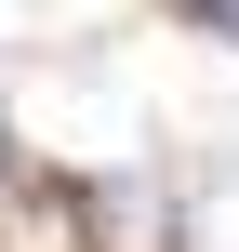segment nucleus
Masks as SVG:
<instances>
[{"label":"nucleus","mask_w":239,"mask_h":252,"mask_svg":"<svg viewBox=\"0 0 239 252\" xmlns=\"http://www.w3.org/2000/svg\"><path fill=\"white\" fill-rule=\"evenodd\" d=\"M0 186H13V133H0Z\"/></svg>","instance_id":"nucleus-3"},{"label":"nucleus","mask_w":239,"mask_h":252,"mask_svg":"<svg viewBox=\"0 0 239 252\" xmlns=\"http://www.w3.org/2000/svg\"><path fill=\"white\" fill-rule=\"evenodd\" d=\"M186 13H200V27H226V40H239V0H186Z\"/></svg>","instance_id":"nucleus-2"},{"label":"nucleus","mask_w":239,"mask_h":252,"mask_svg":"<svg viewBox=\"0 0 239 252\" xmlns=\"http://www.w3.org/2000/svg\"><path fill=\"white\" fill-rule=\"evenodd\" d=\"M80 226L106 252H173V213H160V186L146 173H106V186H80Z\"/></svg>","instance_id":"nucleus-1"}]
</instances>
